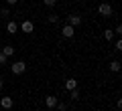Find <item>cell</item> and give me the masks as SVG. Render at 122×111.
I'll list each match as a JSON object with an SVG mask.
<instances>
[{"label": "cell", "instance_id": "6da1fadb", "mask_svg": "<svg viewBox=\"0 0 122 111\" xmlns=\"http://www.w3.org/2000/svg\"><path fill=\"white\" fill-rule=\"evenodd\" d=\"M25 71H26V63H25V61H16V63H12V73H14V75H22Z\"/></svg>", "mask_w": 122, "mask_h": 111}, {"label": "cell", "instance_id": "7a4b0ae2", "mask_svg": "<svg viewBox=\"0 0 122 111\" xmlns=\"http://www.w3.org/2000/svg\"><path fill=\"white\" fill-rule=\"evenodd\" d=\"M98 12H100L102 16H110V14H112L114 10H112V6H110L108 2H102V4L98 6Z\"/></svg>", "mask_w": 122, "mask_h": 111}, {"label": "cell", "instance_id": "3957f363", "mask_svg": "<svg viewBox=\"0 0 122 111\" xmlns=\"http://www.w3.org/2000/svg\"><path fill=\"white\" fill-rule=\"evenodd\" d=\"M67 24L69 26H79L81 24V16H79V14H69V16H67Z\"/></svg>", "mask_w": 122, "mask_h": 111}, {"label": "cell", "instance_id": "277c9868", "mask_svg": "<svg viewBox=\"0 0 122 111\" xmlns=\"http://www.w3.org/2000/svg\"><path fill=\"white\" fill-rule=\"evenodd\" d=\"M57 101H59V99H57L55 95H47V97H45V105H47V109L57 107Z\"/></svg>", "mask_w": 122, "mask_h": 111}, {"label": "cell", "instance_id": "5b68a950", "mask_svg": "<svg viewBox=\"0 0 122 111\" xmlns=\"http://www.w3.org/2000/svg\"><path fill=\"white\" fill-rule=\"evenodd\" d=\"M61 34H63L65 39H71V36L75 34V28H73V26H69V24H65L63 28H61Z\"/></svg>", "mask_w": 122, "mask_h": 111}, {"label": "cell", "instance_id": "8992f818", "mask_svg": "<svg viewBox=\"0 0 122 111\" xmlns=\"http://www.w3.org/2000/svg\"><path fill=\"white\" fill-rule=\"evenodd\" d=\"M20 30H22V32H33V30H35V24H33V22H30V20H25V22H22V24H20Z\"/></svg>", "mask_w": 122, "mask_h": 111}, {"label": "cell", "instance_id": "52a82bcc", "mask_svg": "<svg viewBox=\"0 0 122 111\" xmlns=\"http://www.w3.org/2000/svg\"><path fill=\"white\" fill-rule=\"evenodd\" d=\"M0 105L4 107V109H12L14 101H12V97H2V99H0Z\"/></svg>", "mask_w": 122, "mask_h": 111}, {"label": "cell", "instance_id": "ba28073f", "mask_svg": "<svg viewBox=\"0 0 122 111\" xmlns=\"http://www.w3.org/2000/svg\"><path fill=\"white\" fill-rule=\"evenodd\" d=\"M65 89H67V91L77 89V81H75V79H67V81H65Z\"/></svg>", "mask_w": 122, "mask_h": 111}, {"label": "cell", "instance_id": "9c48e42d", "mask_svg": "<svg viewBox=\"0 0 122 111\" xmlns=\"http://www.w3.org/2000/svg\"><path fill=\"white\" fill-rule=\"evenodd\" d=\"M6 30H8L10 34H14V32H16V30H18V24H16V22H14V20H10L8 24H6Z\"/></svg>", "mask_w": 122, "mask_h": 111}, {"label": "cell", "instance_id": "30bf717a", "mask_svg": "<svg viewBox=\"0 0 122 111\" xmlns=\"http://www.w3.org/2000/svg\"><path fill=\"white\" fill-rule=\"evenodd\" d=\"M0 53H4L6 57H12L14 55V47H10V44H6V47H2V51Z\"/></svg>", "mask_w": 122, "mask_h": 111}, {"label": "cell", "instance_id": "8fae6325", "mask_svg": "<svg viewBox=\"0 0 122 111\" xmlns=\"http://www.w3.org/2000/svg\"><path fill=\"white\" fill-rule=\"evenodd\" d=\"M110 71H112V73L120 71V61H112V63H110Z\"/></svg>", "mask_w": 122, "mask_h": 111}, {"label": "cell", "instance_id": "7c38bea8", "mask_svg": "<svg viewBox=\"0 0 122 111\" xmlns=\"http://www.w3.org/2000/svg\"><path fill=\"white\" fill-rule=\"evenodd\" d=\"M114 36H116V34H114L112 28H106V30H104V39H106V40H112Z\"/></svg>", "mask_w": 122, "mask_h": 111}, {"label": "cell", "instance_id": "4fadbf2b", "mask_svg": "<svg viewBox=\"0 0 122 111\" xmlns=\"http://www.w3.org/2000/svg\"><path fill=\"white\" fill-rule=\"evenodd\" d=\"M45 2V6H49V8H53V6L57 4V0H43Z\"/></svg>", "mask_w": 122, "mask_h": 111}, {"label": "cell", "instance_id": "5bb4252c", "mask_svg": "<svg viewBox=\"0 0 122 111\" xmlns=\"http://www.w3.org/2000/svg\"><path fill=\"white\" fill-rule=\"evenodd\" d=\"M57 109H59V111H67V105H65V103H61V101H57Z\"/></svg>", "mask_w": 122, "mask_h": 111}, {"label": "cell", "instance_id": "9a60e30c", "mask_svg": "<svg viewBox=\"0 0 122 111\" xmlns=\"http://www.w3.org/2000/svg\"><path fill=\"white\" fill-rule=\"evenodd\" d=\"M69 93H71V99H73V101H77V99H79V93H77V89L69 91Z\"/></svg>", "mask_w": 122, "mask_h": 111}, {"label": "cell", "instance_id": "2e32d148", "mask_svg": "<svg viewBox=\"0 0 122 111\" xmlns=\"http://www.w3.org/2000/svg\"><path fill=\"white\" fill-rule=\"evenodd\" d=\"M6 61H8V57L4 53H0V65H6Z\"/></svg>", "mask_w": 122, "mask_h": 111}, {"label": "cell", "instance_id": "e0dca14e", "mask_svg": "<svg viewBox=\"0 0 122 111\" xmlns=\"http://www.w3.org/2000/svg\"><path fill=\"white\" fill-rule=\"evenodd\" d=\"M8 14H10L8 8H0V16H8Z\"/></svg>", "mask_w": 122, "mask_h": 111}, {"label": "cell", "instance_id": "ac0fdd59", "mask_svg": "<svg viewBox=\"0 0 122 111\" xmlns=\"http://www.w3.org/2000/svg\"><path fill=\"white\" fill-rule=\"evenodd\" d=\"M114 51H118V53H120V51H122V40H120V39H118V40H116V49H114Z\"/></svg>", "mask_w": 122, "mask_h": 111}, {"label": "cell", "instance_id": "d6986e66", "mask_svg": "<svg viewBox=\"0 0 122 111\" xmlns=\"http://www.w3.org/2000/svg\"><path fill=\"white\" fill-rule=\"evenodd\" d=\"M49 22H57V14H49Z\"/></svg>", "mask_w": 122, "mask_h": 111}, {"label": "cell", "instance_id": "ffe728a7", "mask_svg": "<svg viewBox=\"0 0 122 111\" xmlns=\"http://www.w3.org/2000/svg\"><path fill=\"white\" fill-rule=\"evenodd\" d=\"M120 32H122V26H120V24H118V26H116V28H114V34H120Z\"/></svg>", "mask_w": 122, "mask_h": 111}, {"label": "cell", "instance_id": "44dd1931", "mask_svg": "<svg viewBox=\"0 0 122 111\" xmlns=\"http://www.w3.org/2000/svg\"><path fill=\"white\" fill-rule=\"evenodd\" d=\"M16 2H18V0H6V4H8V6H14Z\"/></svg>", "mask_w": 122, "mask_h": 111}, {"label": "cell", "instance_id": "7402d4cb", "mask_svg": "<svg viewBox=\"0 0 122 111\" xmlns=\"http://www.w3.org/2000/svg\"><path fill=\"white\" fill-rule=\"evenodd\" d=\"M0 89H2V79H0Z\"/></svg>", "mask_w": 122, "mask_h": 111}]
</instances>
